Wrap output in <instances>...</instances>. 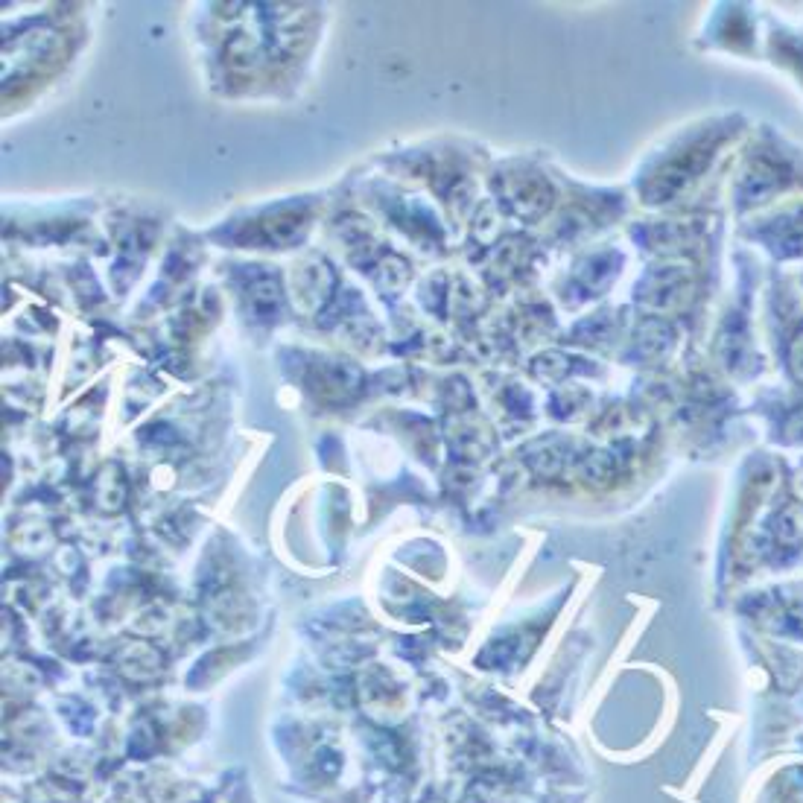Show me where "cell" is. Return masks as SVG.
<instances>
[{
  "label": "cell",
  "mask_w": 803,
  "mask_h": 803,
  "mask_svg": "<svg viewBox=\"0 0 803 803\" xmlns=\"http://www.w3.org/2000/svg\"><path fill=\"white\" fill-rule=\"evenodd\" d=\"M30 803H76L73 792H68L65 786H56V783H41L30 792Z\"/></svg>",
  "instance_id": "6da1fadb"
}]
</instances>
